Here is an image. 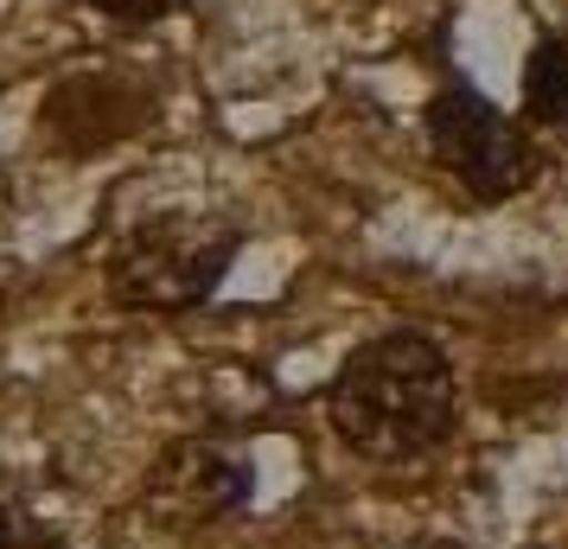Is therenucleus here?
Wrapping results in <instances>:
<instances>
[{"instance_id":"f03ea898","label":"nucleus","mask_w":568,"mask_h":549,"mask_svg":"<svg viewBox=\"0 0 568 549\" xmlns=\"http://www.w3.org/2000/svg\"><path fill=\"white\" fill-rule=\"evenodd\" d=\"M243 231L231 224H192V217H166L129 236L115 262H109V288L129 307H154V314H192L199 301L217 294V282L231 275Z\"/></svg>"},{"instance_id":"7ed1b4c3","label":"nucleus","mask_w":568,"mask_h":549,"mask_svg":"<svg viewBox=\"0 0 568 549\" xmlns=\"http://www.w3.org/2000/svg\"><path fill=\"white\" fill-rule=\"evenodd\" d=\"M428 134H435V154L473 199H517L524 185L537 180V148L530 134L517 129L505 109H491L479 90L447 83L435 103H428Z\"/></svg>"},{"instance_id":"0eeeda50","label":"nucleus","mask_w":568,"mask_h":549,"mask_svg":"<svg viewBox=\"0 0 568 549\" xmlns=\"http://www.w3.org/2000/svg\"><path fill=\"white\" fill-rule=\"evenodd\" d=\"M0 549H20V518L0 505Z\"/></svg>"},{"instance_id":"f257e3e1","label":"nucleus","mask_w":568,"mask_h":549,"mask_svg":"<svg viewBox=\"0 0 568 549\" xmlns=\"http://www.w3.org/2000/svg\"><path fill=\"white\" fill-rule=\"evenodd\" d=\"M326 421L364 460H415L440 447L460 421L447 352L415 326L358 345L326 390Z\"/></svg>"},{"instance_id":"423d86ee","label":"nucleus","mask_w":568,"mask_h":549,"mask_svg":"<svg viewBox=\"0 0 568 549\" xmlns=\"http://www.w3.org/2000/svg\"><path fill=\"white\" fill-rule=\"evenodd\" d=\"M90 7L109 13V20H122V27H148V20L173 13V7H185V0H90Z\"/></svg>"},{"instance_id":"20e7f679","label":"nucleus","mask_w":568,"mask_h":549,"mask_svg":"<svg viewBox=\"0 0 568 549\" xmlns=\"http://www.w3.org/2000/svg\"><path fill=\"white\" fill-rule=\"evenodd\" d=\"M243 498H250V467L224 460L205 441L166 447L154 467V486H148V505L160 511V523H211L236 511Z\"/></svg>"},{"instance_id":"39448f33","label":"nucleus","mask_w":568,"mask_h":549,"mask_svg":"<svg viewBox=\"0 0 568 549\" xmlns=\"http://www.w3.org/2000/svg\"><path fill=\"white\" fill-rule=\"evenodd\" d=\"M524 109L542 134H556L568 148V45L562 39H537V52L524 64Z\"/></svg>"}]
</instances>
